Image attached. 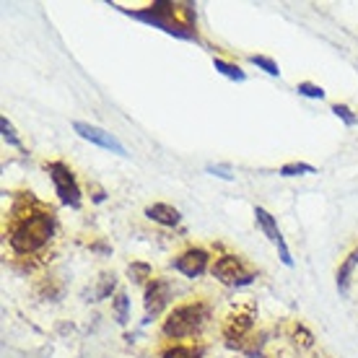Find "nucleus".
<instances>
[{
    "label": "nucleus",
    "mask_w": 358,
    "mask_h": 358,
    "mask_svg": "<svg viewBox=\"0 0 358 358\" xmlns=\"http://www.w3.org/2000/svg\"><path fill=\"white\" fill-rule=\"evenodd\" d=\"M145 218L153 221V224H162L171 229V226H179L182 213L174 206H169V203H153V206L145 208Z\"/></svg>",
    "instance_id": "obj_11"
},
{
    "label": "nucleus",
    "mask_w": 358,
    "mask_h": 358,
    "mask_svg": "<svg viewBox=\"0 0 358 358\" xmlns=\"http://www.w3.org/2000/svg\"><path fill=\"white\" fill-rule=\"evenodd\" d=\"M171 268L182 273L185 278H200L210 268V255L203 247H187V250L179 252L177 257L171 260Z\"/></svg>",
    "instance_id": "obj_8"
},
{
    "label": "nucleus",
    "mask_w": 358,
    "mask_h": 358,
    "mask_svg": "<svg viewBox=\"0 0 358 358\" xmlns=\"http://www.w3.org/2000/svg\"><path fill=\"white\" fill-rule=\"evenodd\" d=\"M10 215L16 218V224H13V229L8 234V242L13 247V252H18V255H34V252H39L52 239L55 234L52 208L39 203L34 210L31 208L21 210L18 206H13Z\"/></svg>",
    "instance_id": "obj_2"
},
{
    "label": "nucleus",
    "mask_w": 358,
    "mask_h": 358,
    "mask_svg": "<svg viewBox=\"0 0 358 358\" xmlns=\"http://www.w3.org/2000/svg\"><path fill=\"white\" fill-rule=\"evenodd\" d=\"M127 278H130V283H135V286H148L153 280V270L148 262H133L130 268H127Z\"/></svg>",
    "instance_id": "obj_14"
},
{
    "label": "nucleus",
    "mask_w": 358,
    "mask_h": 358,
    "mask_svg": "<svg viewBox=\"0 0 358 358\" xmlns=\"http://www.w3.org/2000/svg\"><path fill=\"white\" fill-rule=\"evenodd\" d=\"M213 68L221 73V76H226L229 81H236V83L247 81V73H244L236 63H229V60H224V57H213Z\"/></svg>",
    "instance_id": "obj_13"
},
{
    "label": "nucleus",
    "mask_w": 358,
    "mask_h": 358,
    "mask_svg": "<svg viewBox=\"0 0 358 358\" xmlns=\"http://www.w3.org/2000/svg\"><path fill=\"white\" fill-rule=\"evenodd\" d=\"M278 174L280 177H304V174H320V171H317V166L306 162H288L278 169Z\"/></svg>",
    "instance_id": "obj_16"
},
{
    "label": "nucleus",
    "mask_w": 358,
    "mask_h": 358,
    "mask_svg": "<svg viewBox=\"0 0 358 358\" xmlns=\"http://www.w3.org/2000/svg\"><path fill=\"white\" fill-rule=\"evenodd\" d=\"M117 10H122L125 16L135 18V21H143L148 27H156L166 31L171 36H179V39H187V42H200L197 39V29H195V8L189 3H171V0H156L148 8H122V6H115Z\"/></svg>",
    "instance_id": "obj_1"
},
{
    "label": "nucleus",
    "mask_w": 358,
    "mask_h": 358,
    "mask_svg": "<svg viewBox=\"0 0 358 358\" xmlns=\"http://www.w3.org/2000/svg\"><path fill=\"white\" fill-rule=\"evenodd\" d=\"M206 171L210 174V177H218V179H224V182H234V174L229 166H215V164H208Z\"/></svg>",
    "instance_id": "obj_22"
},
{
    "label": "nucleus",
    "mask_w": 358,
    "mask_h": 358,
    "mask_svg": "<svg viewBox=\"0 0 358 358\" xmlns=\"http://www.w3.org/2000/svg\"><path fill=\"white\" fill-rule=\"evenodd\" d=\"M94 250L101 252V255H109V252H112V250L107 247V244H94Z\"/></svg>",
    "instance_id": "obj_23"
},
{
    "label": "nucleus",
    "mask_w": 358,
    "mask_h": 358,
    "mask_svg": "<svg viewBox=\"0 0 358 358\" xmlns=\"http://www.w3.org/2000/svg\"><path fill=\"white\" fill-rule=\"evenodd\" d=\"M42 166H45V171L50 174V179H52L55 195L60 197V203L78 210V208H81V187H78L76 174H73L71 166L65 162H45Z\"/></svg>",
    "instance_id": "obj_4"
},
{
    "label": "nucleus",
    "mask_w": 358,
    "mask_h": 358,
    "mask_svg": "<svg viewBox=\"0 0 358 358\" xmlns=\"http://www.w3.org/2000/svg\"><path fill=\"white\" fill-rule=\"evenodd\" d=\"M203 356V348H195V345H182V343H174L169 348H164L162 358H200Z\"/></svg>",
    "instance_id": "obj_17"
},
{
    "label": "nucleus",
    "mask_w": 358,
    "mask_h": 358,
    "mask_svg": "<svg viewBox=\"0 0 358 358\" xmlns=\"http://www.w3.org/2000/svg\"><path fill=\"white\" fill-rule=\"evenodd\" d=\"M210 317V306L206 301H187V304H177L166 314V320L162 324L164 338L169 341H187L195 338L197 332L203 330V324Z\"/></svg>",
    "instance_id": "obj_3"
},
{
    "label": "nucleus",
    "mask_w": 358,
    "mask_h": 358,
    "mask_svg": "<svg viewBox=\"0 0 358 358\" xmlns=\"http://www.w3.org/2000/svg\"><path fill=\"white\" fill-rule=\"evenodd\" d=\"M296 94H299V96H306V99H317V101H322L324 99V89L322 86H317V83H312V81L299 83V86H296Z\"/></svg>",
    "instance_id": "obj_21"
},
{
    "label": "nucleus",
    "mask_w": 358,
    "mask_h": 358,
    "mask_svg": "<svg viewBox=\"0 0 358 358\" xmlns=\"http://www.w3.org/2000/svg\"><path fill=\"white\" fill-rule=\"evenodd\" d=\"M255 221H257V226L262 229V234H265L270 242H273L278 247V257H280V262H283L286 268H291V265H294V257H291V252H288L283 234H280V229H278L275 215L268 213L265 208L257 206V208H255Z\"/></svg>",
    "instance_id": "obj_9"
},
{
    "label": "nucleus",
    "mask_w": 358,
    "mask_h": 358,
    "mask_svg": "<svg viewBox=\"0 0 358 358\" xmlns=\"http://www.w3.org/2000/svg\"><path fill=\"white\" fill-rule=\"evenodd\" d=\"M73 130L81 135L83 141H89V143L99 145V148H104V151H112V153H117V156H122V159L130 156L125 145L120 143L112 133H107L104 127H96V125H91V122H81V120H76V122H73Z\"/></svg>",
    "instance_id": "obj_7"
},
{
    "label": "nucleus",
    "mask_w": 358,
    "mask_h": 358,
    "mask_svg": "<svg viewBox=\"0 0 358 358\" xmlns=\"http://www.w3.org/2000/svg\"><path fill=\"white\" fill-rule=\"evenodd\" d=\"M210 273H213V278H218L224 286H231V288L252 286V283L257 280V273H252V270L244 268V262L239 255H224V257H218V260L213 262Z\"/></svg>",
    "instance_id": "obj_5"
},
{
    "label": "nucleus",
    "mask_w": 358,
    "mask_h": 358,
    "mask_svg": "<svg viewBox=\"0 0 358 358\" xmlns=\"http://www.w3.org/2000/svg\"><path fill=\"white\" fill-rule=\"evenodd\" d=\"M171 304V283L166 278H153L143 291L145 322H153V317H162Z\"/></svg>",
    "instance_id": "obj_6"
},
{
    "label": "nucleus",
    "mask_w": 358,
    "mask_h": 358,
    "mask_svg": "<svg viewBox=\"0 0 358 358\" xmlns=\"http://www.w3.org/2000/svg\"><path fill=\"white\" fill-rule=\"evenodd\" d=\"M117 291V275L115 273H101L99 275V286L94 291V301H104Z\"/></svg>",
    "instance_id": "obj_15"
},
{
    "label": "nucleus",
    "mask_w": 358,
    "mask_h": 358,
    "mask_svg": "<svg viewBox=\"0 0 358 358\" xmlns=\"http://www.w3.org/2000/svg\"><path fill=\"white\" fill-rule=\"evenodd\" d=\"M0 133H3V141H6L10 148H18V151H24V143H21V138H18L16 127L10 125L8 117H0Z\"/></svg>",
    "instance_id": "obj_18"
},
{
    "label": "nucleus",
    "mask_w": 358,
    "mask_h": 358,
    "mask_svg": "<svg viewBox=\"0 0 358 358\" xmlns=\"http://www.w3.org/2000/svg\"><path fill=\"white\" fill-rule=\"evenodd\" d=\"M358 268V247H353V250L345 255L341 260V265H338V273H335V286H338V291H341L343 296H348L350 291V278H353V270Z\"/></svg>",
    "instance_id": "obj_10"
},
{
    "label": "nucleus",
    "mask_w": 358,
    "mask_h": 358,
    "mask_svg": "<svg viewBox=\"0 0 358 358\" xmlns=\"http://www.w3.org/2000/svg\"><path fill=\"white\" fill-rule=\"evenodd\" d=\"M112 314H115V322L125 327L127 320H130V299H127L125 291H117L112 296Z\"/></svg>",
    "instance_id": "obj_12"
},
{
    "label": "nucleus",
    "mask_w": 358,
    "mask_h": 358,
    "mask_svg": "<svg viewBox=\"0 0 358 358\" xmlns=\"http://www.w3.org/2000/svg\"><path fill=\"white\" fill-rule=\"evenodd\" d=\"M250 63L257 65L260 71H265L268 76H273V78H278V76H280V68H278V63L273 60V57H268V55H250Z\"/></svg>",
    "instance_id": "obj_19"
},
{
    "label": "nucleus",
    "mask_w": 358,
    "mask_h": 358,
    "mask_svg": "<svg viewBox=\"0 0 358 358\" xmlns=\"http://www.w3.org/2000/svg\"><path fill=\"white\" fill-rule=\"evenodd\" d=\"M332 115L338 117L343 125H348V127L358 125V115L348 107V104H341V101H338V104H332Z\"/></svg>",
    "instance_id": "obj_20"
}]
</instances>
